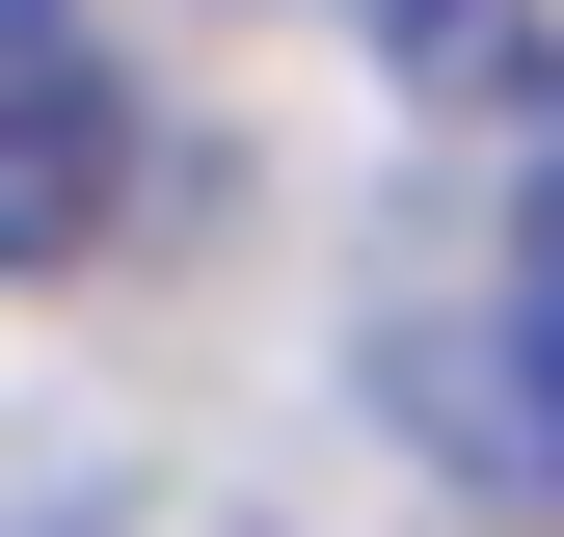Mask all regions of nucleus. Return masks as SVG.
<instances>
[{
  "mask_svg": "<svg viewBox=\"0 0 564 537\" xmlns=\"http://www.w3.org/2000/svg\"><path fill=\"white\" fill-rule=\"evenodd\" d=\"M0 537H216V511H0Z\"/></svg>",
  "mask_w": 564,
  "mask_h": 537,
  "instance_id": "obj_4",
  "label": "nucleus"
},
{
  "mask_svg": "<svg viewBox=\"0 0 564 537\" xmlns=\"http://www.w3.org/2000/svg\"><path fill=\"white\" fill-rule=\"evenodd\" d=\"M108 188H134V81H108V28H82V0H0V268H82Z\"/></svg>",
  "mask_w": 564,
  "mask_h": 537,
  "instance_id": "obj_1",
  "label": "nucleus"
},
{
  "mask_svg": "<svg viewBox=\"0 0 564 537\" xmlns=\"http://www.w3.org/2000/svg\"><path fill=\"white\" fill-rule=\"evenodd\" d=\"M511 430L564 457V162H538V216H511Z\"/></svg>",
  "mask_w": 564,
  "mask_h": 537,
  "instance_id": "obj_3",
  "label": "nucleus"
},
{
  "mask_svg": "<svg viewBox=\"0 0 564 537\" xmlns=\"http://www.w3.org/2000/svg\"><path fill=\"white\" fill-rule=\"evenodd\" d=\"M349 28H377V81H431V108H484L538 54V0H349Z\"/></svg>",
  "mask_w": 564,
  "mask_h": 537,
  "instance_id": "obj_2",
  "label": "nucleus"
}]
</instances>
